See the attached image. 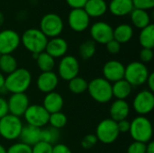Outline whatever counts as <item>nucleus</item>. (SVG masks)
I'll return each mask as SVG.
<instances>
[{"label":"nucleus","mask_w":154,"mask_h":153,"mask_svg":"<svg viewBox=\"0 0 154 153\" xmlns=\"http://www.w3.org/2000/svg\"><path fill=\"white\" fill-rule=\"evenodd\" d=\"M32 74L24 68H18L5 77V88L11 94L25 93L32 84Z\"/></svg>","instance_id":"1"},{"label":"nucleus","mask_w":154,"mask_h":153,"mask_svg":"<svg viewBox=\"0 0 154 153\" xmlns=\"http://www.w3.org/2000/svg\"><path fill=\"white\" fill-rule=\"evenodd\" d=\"M135 142L148 143L152 141L153 127L152 124L146 116H137L130 122V131L128 133Z\"/></svg>","instance_id":"2"},{"label":"nucleus","mask_w":154,"mask_h":153,"mask_svg":"<svg viewBox=\"0 0 154 153\" xmlns=\"http://www.w3.org/2000/svg\"><path fill=\"white\" fill-rule=\"evenodd\" d=\"M48 38L37 28H30L21 36V43L32 54H39L45 51Z\"/></svg>","instance_id":"3"},{"label":"nucleus","mask_w":154,"mask_h":153,"mask_svg":"<svg viewBox=\"0 0 154 153\" xmlns=\"http://www.w3.org/2000/svg\"><path fill=\"white\" fill-rule=\"evenodd\" d=\"M91 98L99 104H106L113 98L112 84L103 77L95 78L88 84V89Z\"/></svg>","instance_id":"4"},{"label":"nucleus","mask_w":154,"mask_h":153,"mask_svg":"<svg viewBox=\"0 0 154 153\" xmlns=\"http://www.w3.org/2000/svg\"><path fill=\"white\" fill-rule=\"evenodd\" d=\"M150 75L147 66L141 61H132L125 66V79L133 87L143 86L146 83V80Z\"/></svg>","instance_id":"5"},{"label":"nucleus","mask_w":154,"mask_h":153,"mask_svg":"<svg viewBox=\"0 0 154 153\" xmlns=\"http://www.w3.org/2000/svg\"><path fill=\"white\" fill-rule=\"evenodd\" d=\"M23 124L20 117L7 114L0 119V136L5 141L19 139Z\"/></svg>","instance_id":"6"},{"label":"nucleus","mask_w":154,"mask_h":153,"mask_svg":"<svg viewBox=\"0 0 154 153\" xmlns=\"http://www.w3.org/2000/svg\"><path fill=\"white\" fill-rule=\"evenodd\" d=\"M95 135L97 141L104 144L114 143L120 135L116 122L111 118L103 119L97 125Z\"/></svg>","instance_id":"7"},{"label":"nucleus","mask_w":154,"mask_h":153,"mask_svg":"<svg viewBox=\"0 0 154 153\" xmlns=\"http://www.w3.org/2000/svg\"><path fill=\"white\" fill-rule=\"evenodd\" d=\"M64 29L62 18L54 13L44 14L40 21V30L47 38L59 37Z\"/></svg>","instance_id":"8"},{"label":"nucleus","mask_w":154,"mask_h":153,"mask_svg":"<svg viewBox=\"0 0 154 153\" xmlns=\"http://www.w3.org/2000/svg\"><path fill=\"white\" fill-rule=\"evenodd\" d=\"M24 120L28 125L38 128H43L48 124L50 114L42 105H30L23 115Z\"/></svg>","instance_id":"9"},{"label":"nucleus","mask_w":154,"mask_h":153,"mask_svg":"<svg viewBox=\"0 0 154 153\" xmlns=\"http://www.w3.org/2000/svg\"><path fill=\"white\" fill-rule=\"evenodd\" d=\"M79 62L78 59L72 55H65L62 57L58 64V77L65 81L79 76Z\"/></svg>","instance_id":"10"},{"label":"nucleus","mask_w":154,"mask_h":153,"mask_svg":"<svg viewBox=\"0 0 154 153\" xmlns=\"http://www.w3.org/2000/svg\"><path fill=\"white\" fill-rule=\"evenodd\" d=\"M133 108L141 116H146L154 108L153 92L143 89L138 92L133 101Z\"/></svg>","instance_id":"11"},{"label":"nucleus","mask_w":154,"mask_h":153,"mask_svg":"<svg viewBox=\"0 0 154 153\" xmlns=\"http://www.w3.org/2000/svg\"><path fill=\"white\" fill-rule=\"evenodd\" d=\"M21 44V36L12 29H5L0 32V53L12 54Z\"/></svg>","instance_id":"12"},{"label":"nucleus","mask_w":154,"mask_h":153,"mask_svg":"<svg viewBox=\"0 0 154 153\" xmlns=\"http://www.w3.org/2000/svg\"><path fill=\"white\" fill-rule=\"evenodd\" d=\"M30 106V99L25 93L11 94L7 100L8 114L22 117Z\"/></svg>","instance_id":"13"},{"label":"nucleus","mask_w":154,"mask_h":153,"mask_svg":"<svg viewBox=\"0 0 154 153\" xmlns=\"http://www.w3.org/2000/svg\"><path fill=\"white\" fill-rule=\"evenodd\" d=\"M113 27L106 22L99 21L92 24L90 27L91 40L96 43L106 44L108 41L113 40Z\"/></svg>","instance_id":"14"},{"label":"nucleus","mask_w":154,"mask_h":153,"mask_svg":"<svg viewBox=\"0 0 154 153\" xmlns=\"http://www.w3.org/2000/svg\"><path fill=\"white\" fill-rule=\"evenodd\" d=\"M68 23L70 29L77 32L86 31L90 23V17L83 8L71 9L68 15Z\"/></svg>","instance_id":"15"},{"label":"nucleus","mask_w":154,"mask_h":153,"mask_svg":"<svg viewBox=\"0 0 154 153\" xmlns=\"http://www.w3.org/2000/svg\"><path fill=\"white\" fill-rule=\"evenodd\" d=\"M125 66L119 60H111L106 61L102 69L103 78L111 84L124 79Z\"/></svg>","instance_id":"16"},{"label":"nucleus","mask_w":154,"mask_h":153,"mask_svg":"<svg viewBox=\"0 0 154 153\" xmlns=\"http://www.w3.org/2000/svg\"><path fill=\"white\" fill-rule=\"evenodd\" d=\"M59 82L60 78L54 71L42 72L36 79V87L40 92L46 95L55 91Z\"/></svg>","instance_id":"17"},{"label":"nucleus","mask_w":154,"mask_h":153,"mask_svg":"<svg viewBox=\"0 0 154 153\" xmlns=\"http://www.w3.org/2000/svg\"><path fill=\"white\" fill-rule=\"evenodd\" d=\"M69 50V44L67 41L61 37H55L48 40L45 51L51 55L53 59L62 58L67 55V51Z\"/></svg>","instance_id":"18"},{"label":"nucleus","mask_w":154,"mask_h":153,"mask_svg":"<svg viewBox=\"0 0 154 153\" xmlns=\"http://www.w3.org/2000/svg\"><path fill=\"white\" fill-rule=\"evenodd\" d=\"M130 105L128 104V102H126V100L116 99L114 102H112L109 107V118L116 123L127 119L130 115Z\"/></svg>","instance_id":"19"},{"label":"nucleus","mask_w":154,"mask_h":153,"mask_svg":"<svg viewBox=\"0 0 154 153\" xmlns=\"http://www.w3.org/2000/svg\"><path fill=\"white\" fill-rule=\"evenodd\" d=\"M42 106L50 115L60 112L64 106V99L60 93L53 91L44 96Z\"/></svg>","instance_id":"20"},{"label":"nucleus","mask_w":154,"mask_h":153,"mask_svg":"<svg viewBox=\"0 0 154 153\" xmlns=\"http://www.w3.org/2000/svg\"><path fill=\"white\" fill-rule=\"evenodd\" d=\"M41 128L32 125H23L19 136L20 142L32 147L33 145L41 142Z\"/></svg>","instance_id":"21"},{"label":"nucleus","mask_w":154,"mask_h":153,"mask_svg":"<svg viewBox=\"0 0 154 153\" xmlns=\"http://www.w3.org/2000/svg\"><path fill=\"white\" fill-rule=\"evenodd\" d=\"M107 6L111 14L116 16L130 14L134 8L132 0H111Z\"/></svg>","instance_id":"22"},{"label":"nucleus","mask_w":154,"mask_h":153,"mask_svg":"<svg viewBox=\"0 0 154 153\" xmlns=\"http://www.w3.org/2000/svg\"><path fill=\"white\" fill-rule=\"evenodd\" d=\"M83 9L89 17H100L106 13L108 6L105 0H88Z\"/></svg>","instance_id":"23"},{"label":"nucleus","mask_w":154,"mask_h":153,"mask_svg":"<svg viewBox=\"0 0 154 153\" xmlns=\"http://www.w3.org/2000/svg\"><path fill=\"white\" fill-rule=\"evenodd\" d=\"M133 92V87L125 80L121 79L112 84L113 97L118 100H126Z\"/></svg>","instance_id":"24"},{"label":"nucleus","mask_w":154,"mask_h":153,"mask_svg":"<svg viewBox=\"0 0 154 153\" xmlns=\"http://www.w3.org/2000/svg\"><path fill=\"white\" fill-rule=\"evenodd\" d=\"M133 36L134 29L128 23H121L117 25L113 32V39L120 44H124L130 41Z\"/></svg>","instance_id":"25"},{"label":"nucleus","mask_w":154,"mask_h":153,"mask_svg":"<svg viewBox=\"0 0 154 153\" xmlns=\"http://www.w3.org/2000/svg\"><path fill=\"white\" fill-rule=\"evenodd\" d=\"M131 21L134 26L138 29H143L149 24H151V16L149 13L145 10L134 8L130 14Z\"/></svg>","instance_id":"26"},{"label":"nucleus","mask_w":154,"mask_h":153,"mask_svg":"<svg viewBox=\"0 0 154 153\" xmlns=\"http://www.w3.org/2000/svg\"><path fill=\"white\" fill-rule=\"evenodd\" d=\"M139 42L143 48L153 49L154 48V25L149 24L141 30L139 34Z\"/></svg>","instance_id":"27"},{"label":"nucleus","mask_w":154,"mask_h":153,"mask_svg":"<svg viewBox=\"0 0 154 153\" xmlns=\"http://www.w3.org/2000/svg\"><path fill=\"white\" fill-rule=\"evenodd\" d=\"M18 69L16 59L12 54H3L0 57V72L4 75H9Z\"/></svg>","instance_id":"28"},{"label":"nucleus","mask_w":154,"mask_h":153,"mask_svg":"<svg viewBox=\"0 0 154 153\" xmlns=\"http://www.w3.org/2000/svg\"><path fill=\"white\" fill-rule=\"evenodd\" d=\"M35 60H36L38 69L42 72L53 71V69L55 68V59H53L46 51L39 53L38 57Z\"/></svg>","instance_id":"29"},{"label":"nucleus","mask_w":154,"mask_h":153,"mask_svg":"<svg viewBox=\"0 0 154 153\" xmlns=\"http://www.w3.org/2000/svg\"><path fill=\"white\" fill-rule=\"evenodd\" d=\"M60 138V130L52 128V127H47V128H42L41 130V142H47L51 145H55L59 143Z\"/></svg>","instance_id":"30"},{"label":"nucleus","mask_w":154,"mask_h":153,"mask_svg":"<svg viewBox=\"0 0 154 153\" xmlns=\"http://www.w3.org/2000/svg\"><path fill=\"white\" fill-rule=\"evenodd\" d=\"M97 51V43L92 40H87L80 43L79 47V57L84 60H88L94 57Z\"/></svg>","instance_id":"31"},{"label":"nucleus","mask_w":154,"mask_h":153,"mask_svg":"<svg viewBox=\"0 0 154 153\" xmlns=\"http://www.w3.org/2000/svg\"><path fill=\"white\" fill-rule=\"evenodd\" d=\"M68 87L69 90L74 94V95H80L83 94L87 91L88 89V82L84 78H81L79 76L70 79L69 81H68Z\"/></svg>","instance_id":"32"},{"label":"nucleus","mask_w":154,"mask_h":153,"mask_svg":"<svg viewBox=\"0 0 154 153\" xmlns=\"http://www.w3.org/2000/svg\"><path fill=\"white\" fill-rule=\"evenodd\" d=\"M48 124H50L51 127L60 130L63 127H65L66 124H68V117L61 111L57 112V113H53V114L50 115Z\"/></svg>","instance_id":"33"},{"label":"nucleus","mask_w":154,"mask_h":153,"mask_svg":"<svg viewBox=\"0 0 154 153\" xmlns=\"http://www.w3.org/2000/svg\"><path fill=\"white\" fill-rule=\"evenodd\" d=\"M6 153H32V147L18 142L10 145V147L6 149Z\"/></svg>","instance_id":"34"},{"label":"nucleus","mask_w":154,"mask_h":153,"mask_svg":"<svg viewBox=\"0 0 154 153\" xmlns=\"http://www.w3.org/2000/svg\"><path fill=\"white\" fill-rule=\"evenodd\" d=\"M32 153H52V145L44 142H39L32 147Z\"/></svg>","instance_id":"35"},{"label":"nucleus","mask_w":154,"mask_h":153,"mask_svg":"<svg viewBox=\"0 0 154 153\" xmlns=\"http://www.w3.org/2000/svg\"><path fill=\"white\" fill-rule=\"evenodd\" d=\"M97 139L96 137L95 134H87L86 136H84L81 140V147L86 149V150H88V149H91L93 148L97 143Z\"/></svg>","instance_id":"36"},{"label":"nucleus","mask_w":154,"mask_h":153,"mask_svg":"<svg viewBox=\"0 0 154 153\" xmlns=\"http://www.w3.org/2000/svg\"><path fill=\"white\" fill-rule=\"evenodd\" d=\"M147 143H143L140 142L134 141L131 142L127 148V153H145Z\"/></svg>","instance_id":"37"},{"label":"nucleus","mask_w":154,"mask_h":153,"mask_svg":"<svg viewBox=\"0 0 154 153\" xmlns=\"http://www.w3.org/2000/svg\"><path fill=\"white\" fill-rule=\"evenodd\" d=\"M134 8L148 11L154 7V0H132Z\"/></svg>","instance_id":"38"},{"label":"nucleus","mask_w":154,"mask_h":153,"mask_svg":"<svg viewBox=\"0 0 154 153\" xmlns=\"http://www.w3.org/2000/svg\"><path fill=\"white\" fill-rule=\"evenodd\" d=\"M154 53H153V49H145V48H143L139 53V58H140V60L142 63L143 64H146V63H149L151 62L152 60H153Z\"/></svg>","instance_id":"39"},{"label":"nucleus","mask_w":154,"mask_h":153,"mask_svg":"<svg viewBox=\"0 0 154 153\" xmlns=\"http://www.w3.org/2000/svg\"><path fill=\"white\" fill-rule=\"evenodd\" d=\"M106 50L108 51V53L113 54V55L118 54L121 50V44L114 39L108 41L106 44Z\"/></svg>","instance_id":"40"},{"label":"nucleus","mask_w":154,"mask_h":153,"mask_svg":"<svg viewBox=\"0 0 154 153\" xmlns=\"http://www.w3.org/2000/svg\"><path fill=\"white\" fill-rule=\"evenodd\" d=\"M52 153H72V151L66 144L59 142L52 146Z\"/></svg>","instance_id":"41"},{"label":"nucleus","mask_w":154,"mask_h":153,"mask_svg":"<svg viewBox=\"0 0 154 153\" xmlns=\"http://www.w3.org/2000/svg\"><path fill=\"white\" fill-rule=\"evenodd\" d=\"M117 124V128L120 133H129L130 131V121H128L127 119L119 121L116 123Z\"/></svg>","instance_id":"42"},{"label":"nucleus","mask_w":154,"mask_h":153,"mask_svg":"<svg viewBox=\"0 0 154 153\" xmlns=\"http://www.w3.org/2000/svg\"><path fill=\"white\" fill-rule=\"evenodd\" d=\"M67 4L72 8H83L88 0H66Z\"/></svg>","instance_id":"43"},{"label":"nucleus","mask_w":154,"mask_h":153,"mask_svg":"<svg viewBox=\"0 0 154 153\" xmlns=\"http://www.w3.org/2000/svg\"><path fill=\"white\" fill-rule=\"evenodd\" d=\"M8 114L7 100L0 96V119Z\"/></svg>","instance_id":"44"},{"label":"nucleus","mask_w":154,"mask_h":153,"mask_svg":"<svg viewBox=\"0 0 154 153\" xmlns=\"http://www.w3.org/2000/svg\"><path fill=\"white\" fill-rule=\"evenodd\" d=\"M148 87V90L154 92V74L153 72H150V75L146 80V83H145Z\"/></svg>","instance_id":"45"},{"label":"nucleus","mask_w":154,"mask_h":153,"mask_svg":"<svg viewBox=\"0 0 154 153\" xmlns=\"http://www.w3.org/2000/svg\"><path fill=\"white\" fill-rule=\"evenodd\" d=\"M145 153H154V142L152 141L147 143V145H146V152Z\"/></svg>","instance_id":"46"},{"label":"nucleus","mask_w":154,"mask_h":153,"mask_svg":"<svg viewBox=\"0 0 154 153\" xmlns=\"http://www.w3.org/2000/svg\"><path fill=\"white\" fill-rule=\"evenodd\" d=\"M5 76L0 72V90L5 88Z\"/></svg>","instance_id":"47"},{"label":"nucleus","mask_w":154,"mask_h":153,"mask_svg":"<svg viewBox=\"0 0 154 153\" xmlns=\"http://www.w3.org/2000/svg\"><path fill=\"white\" fill-rule=\"evenodd\" d=\"M4 22H5V15L3 14V13L0 12V27L4 24Z\"/></svg>","instance_id":"48"},{"label":"nucleus","mask_w":154,"mask_h":153,"mask_svg":"<svg viewBox=\"0 0 154 153\" xmlns=\"http://www.w3.org/2000/svg\"><path fill=\"white\" fill-rule=\"evenodd\" d=\"M0 153H6V149L0 143Z\"/></svg>","instance_id":"49"},{"label":"nucleus","mask_w":154,"mask_h":153,"mask_svg":"<svg viewBox=\"0 0 154 153\" xmlns=\"http://www.w3.org/2000/svg\"><path fill=\"white\" fill-rule=\"evenodd\" d=\"M1 55H2V54H1V53H0V57H1Z\"/></svg>","instance_id":"50"}]
</instances>
